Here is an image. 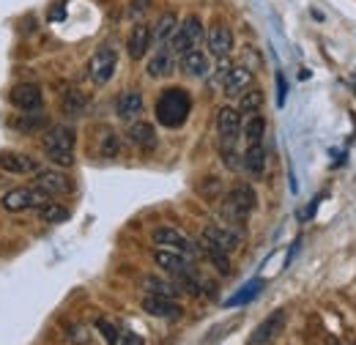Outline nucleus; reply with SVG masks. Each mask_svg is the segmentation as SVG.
I'll list each match as a JSON object with an SVG mask.
<instances>
[{"label": "nucleus", "instance_id": "nucleus-1", "mask_svg": "<svg viewBox=\"0 0 356 345\" xmlns=\"http://www.w3.org/2000/svg\"><path fill=\"white\" fill-rule=\"evenodd\" d=\"M154 113H156V121H159L162 127L178 129V127L186 124V118H189V113H192V96L178 86L165 88V90L159 93V99H156Z\"/></svg>", "mask_w": 356, "mask_h": 345}, {"label": "nucleus", "instance_id": "nucleus-2", "mask_svg": "<svg viewBox=\"0 0 356 345\" xmlns=\"http://www.w3.org/2000/svg\"><path fill=\"white\" fill-rule=\"evenodd\" d=\"M258 209V195H255V189L250 186V184H244V181H238V184H233L230 189H227V195L222 198V216L227 222H233V225H244L252 211Z\"/></svg>", "mask_w": 356, "mask_h": 345}, {"label": "nucleus", "instance_id": "nucleus-3", "mask_svg": "<svg viewBox=\"0 0 356 345\" xmlns=\"http://www.w3.org/2000/svg\"><path fill=\"white\" fill-rule=\"evenodd\" d=\"M74 143H77V134L72 127H52L44 131V140H42L47 159L58 168L74 165Z\"/></svg>", "mask_w": 356, "mask_h": 345}, {"label": "nucleus", "instance_id": "nucleus-4", "mask_svg": "<svg viewBox=\"0 0 356 345\" xmlns=\"http://www.w3.org/2000/svg\"><path fill=\"white\" fill-rule=\"evenodd\" d=\"M203 42H206L203 19L195 17V14H189L184 22H178V31L173 33V39H170L168 47L173 49V55H184V52H189V49H197Z\"/></svg>", "mask_w": 356, "mask_h": 345}, {"label": "nucleus", "instance_id": "nucleus-5", "mask_svg": "<svg viewBox=\"0 0 356 345\" xmlns=\"http://www.w3.org/2000/svg\"><path fill=\"white\" fill-rule=\"evenodd\" d=\"M151 241L156 244V247H168V250H176V252H184L186 258L192 255H197L200 252V247L184 233V230H178L173 225H159V227H154L151 230Z\"/></svg>", "mask_w": 356, "mask_h": 345}, {"label": "nucleus", "instance_id": "nucleus-6", "mask_svg": "<svg viewBox=\"0 0 356 345\" xmlns=\"http://www.w3.org/2000/svg\"><path fill=\"white\" fill-rule=\"evenodd\" d=\"M47 200H52L44 189H39L36 184L33 186H19V189H11L3 195V209L6 211H25V209H39L44 206Z\"/></svg>", "mask_w": 356, "mask_h": 345}, {"label": "nucleus", "instance_id": "nucleus-7", "mask_svg": "<svg viewBox=\"0 0 356 345\" xmlns=\"http://www.w3.org/2000/svg\"><path fill=\"white\" fill-rule=\"evenodd\" d=\"M118 69V52L115 47H99L88 61V74L96 86H107Z\"/></svg>", "mask_w": 356, "mask_h": 345}, {"label": "nucleus", "instance_id": "nucleus-8", "mask_svg": "<svg viewBox=\"0 0 356 345\" xmlns=\"http://www.w3.org/2000/svg\"><path fill=\"white\" fill-rule=\"evenodd\" d=\"M200 241L209 244V247L222 250L227 255H233V252L238 250V244H241V236H238L233 227H227V225H206Z\"/></svg>", "mask_w": 356, "mask_h": 345}, {"label": "nucleus", "instance_id": "nucleus-9", "mask_svg": "<svg viewBox=\"0 0 356 345\" xmlns=\"http://www.w3.org/2000/svg\"><path fill=\"white\" fill-rule=\"evenodd\" d=\"M151 258H154V263H156L165 274H170L173 280H176V277H184V274H189V271H195L192 263H189V258H186L184 252L168 250V247H156V250L151 252Z\"/></svg>", "mask_w": 356, "mask_h": 345}, {"label": "nucleus", "instance_id": "nucleus-10", "mask_svg": "<svg viewBox=\"0 0 356 345\" xmlns=\"http://www.w3.org/2000/svg\"><path fill=\"white\" fill-rule=\"evenodd\" d=\"M241 118H244V115L238 113V107H233V104H222V107H220V113H217V134H220V143H238L241 127H244Z\"/></svg>", "mask_w": 356, "mask_h": 345}, {"label": "nucleus", "instance_id": "nucleus-11", "mask_svg": "<svg viewBox=\"0 0 356 345\" xmlns=\"http://www.w3.org/2000/svg\"><path fill=\"white\" fill-rule=\"evenodd\" d=\"M154 47V25L140 19L134 22V28L129 31V39H127V52L132 61H143L148 55V49Z\"/></svg>", "mask_w": 356, "mask_h": 345}, {"label": "nucleus", "instance_id": "nucleus-12", "mask_svg": "<svg viewBox=\"0 0 356 345\" xmlns=\"http://www.w3.org/2000/svg\"><path fill=\"white\" fill-rule=\"evenodd\" d=\"M178 69L184 72V77L203 80V77L211 74V58H209V52H203V49H189V52L178 55Z\"/></svg>", "mask_w": 356, "mask_h": 345}, {"label": "nucleus", "instance_id": "nucleus-13", "mask_svg": "<svg viewBox=\"0 0 356 345\" xmlns=\"http://www.w3.org/2000/svg\"><path fill=\"white\" fill-rule=\"evenodd\" d=\"M8 99H11L14 107H19V110H25V113H36V110H42V104H44L42 88L33 86V83H19V86H14L11 93H8Z\"/></svg>", "mask_w": 356, "mask_h": 345}, {"label": "nucleus", "instance_id": "nucleus-14", "mask_svg": "<svg viewBox=\"0 0 356 345\" xmlns=\"http://www.w3.org/2000/svg\"><path fill=\"white\" fill-rule=\"evenodd\" d=\"M233 31L225 25V22H214L211 28H209V33H206V47H209V55H214V58H227L230 52H233Z\"/></svg>", "mask_w": 356, "mask_h": 345}, {"label": "nucleus", "instance_id": "nucleus-15", "mask_svg": "<svg viewBox=\"0 0 356 345\" xmlns=\"http://www.w3.org/2000/svg\"><path fill=\"white\" fill-rule=\"evenodd\" d=\"M143 310L154 318H162V321H178L184 315V307L176 302V299H168V296H154L148 294L143 299Z\"/></svg>", "mask_w": 356, "mask_h": 345}, {"label": "nucleus", "instance_id": "nucleus-16", "mask_svg": "<svg viewBox=\"0 0 356 345\" xmlns=\"http://www.w3.org/2000/svg\"><path fill=\"white\" fill-rule=\"evenodd\" d=\"M173 69H176V58H173V49L170 47H156L154 55L145 63V74L151 80H165V77L173 74Z\"/></svg>", "mask_w": 356, "mask_h": 345}, {"label": "nucleus", "instance_id": "nucleus-17", "mask_svg": "<svg viewBox=\"0 0 356 345\" xmlns=\"http://www.w3.org/2000/svg\"><path fill=\"white\" fill-rule=\"evenodd\" d=\"M36 186L44 189L47 195H69L74 192V181L63 170H39L36 172Z\"/></svg>", "mask_w": 356, "mask_h": 345}, {"label": "nucleus", "instance_id": "nucleus-18", "mask_svg": "<svg viewBox=\"0 0 356 345\" xmlns=\"http://www.w3.org/2000/svg\"><path fill=\"white\" fill-rule=\"evenodd\" d=\"M143 107H145V102H143V93L140 90H124L118 99H115V115L121 118V121H137L140 118V113H143Z\"/></svg>", "mask_w": 356, "mask_h": 345}, {"label": "nucleus", "instance_id": "nucleus-19", "mask_svg": "<svg viewBox=\"0 0 356 345\" xmlns=\"http://www.w3.org/2000/svg\"><path fill=\"white\" fill-rule=\"evenodd\" d=\"M0 170L14 172V175H25V172H39V162L28 154H17V151H0Z\"/></svg>", "mask_w": 356, "mask_h": 345}, {"label": "nucleus", "instance_id": "nucleus-20", "mask_svg": "<svg viewBox=\"0 0 356 345\" xmlns=\"http://www.w3.org/2000/svg\"><path fill=\"white\" fill-rule=\"evenodd\" d=\"M252 80H255V77H252V69H247V66H233L230 74L225 77L222 93L230 96V99H238L244 90L252 88Z\"/></svg>", "mask_w": 356, "mask_h": 345}, {"label": "nucleus", "instance_id": "nucleus-21", "mask_svg": "<svg viewBox=\"0 0 356 345\" xmlns=\"http://www.w3.org/2000/svg\"><path fill=\"white\" fill-rule=\"evenodd\" d=\"M282 326H285V310H277V312H271L266 321L252 332V337H250V345H268L280 332H282Z\"/></svg>", "mask_w": 356, "mask_h": 345}, {"label": "nucleus", "instance_id": "nucleus-22", "mask_svg": "<svg viewBox=\"0 0 356 345\" xmlns=\"http://www.w3.org/2000/svg\"><path fill=\"white\" fill-rule=\"evenodd\" d=\"M127 137H129V143L137 145L140 151H154L156 143H159L154 124H148V121H132V127L127 129Z\"/></svg>", "mask_w": 356, "mask_h": 345}, {"label": "nucleus", "instance_id": "nucleus-23", "mask_svg": "<svg viewBox=\"0 0 356 345\" xmlns=\"http://www.w3.org/2000/svg\"><path fill=\"white\" fill-rule=\"evenodd\" d=\"M241 168L247 170L250 178H264L266 172V148L261 145H247V151L241 154Z\"/></svg>", "mask_w": 356, "mask_h": 345}, {"label": "nucleus", "instance_id": "nucleus-24", "mask_svg": "<svg viewBox=\"0 0 356 345\" xmlns=\"http://www.w3.org/2000/svg\"><path fill=\"white\" fill-rule=\"evenodd\" d=\"M176 31H178L176 11H165V14H159V19L154 22V44H156V47H168Z\"/></svg>", "mask_w": 356, "mask_h": 345}, {"label": "nucleus", "instance_id": "nucleus-25", "mask_svg": "<svg viewBox=\"0 0 356 345\" xmlns=\"http://www.w3.org/2000/svg\"><path fill=\"white\" fill-rule=\"evenodd\" d=\"M60 110H63V115H69V118H80V115L88 113V96H86L83 90L72 88V90L63 93V99H60Z\"/></svg>", "mask_w": 356, "mask_h": 345}, {"label": "nucleus", "instance_id": "nucleus-26", "mask_svg": "<svg viewBox=\"0 0 356 345\" xmlns=\"http://www.w3.org/2000/svg\"><path fill=\"white\" fill-rule=\"evenodd\" d=\"M264 102H266L264 90L252 86L250 90H244V93L238 96V113H241L244 118H250V115H258V113L264 110Z\"/></svg>", "mask_w": 356, "mask_h": 345}, {"label": "nucleus", "instance_id": "nucleus-27", "mask_svg": "<svg viewBox=\"0 0 356 345\" xmlns=\"http://www.w3.org/2000/svg\"><path fill=\"white\" fill-rule=\"evenodd\" d=\"M241 134H244L247 145H261L264 137H266V118H264L261 113H258V115H250V118L244 121V127H241Z\"/></svg>", "mask_w": 356, "mask_h": 345}, {"label": "nucleus", "instance_id": "nucleus-28", "mask_svg": "<svg viewBox=\"0 0 356 345\" xmlns=\"http://www.w3.org/2000/svg\"><path fill=\"white\" fill-rule=\"evenodd\" d=\"M140 285H143L148 294H154V296H168V299H176L178 291H181L176 282H168V280H159V277H143Z\"/></svg>", "mask_w": 356, "mask_h": 345}, {"label": "nucleus", "instance_id": "nucleus-29", "mask_svg": "<svg viewBox=\"0 0 356 345\" xmlns=\"http://www.w3.org/2000/svg\"><path fill=\"white\" fill-rule=\"evenodd\" d=\"M99 157H104V159H118L121 157V137H118V131H102V137H99Z\"/></svg>", "mask_w": 356, "mask_h": 345}, {"label": "nucleus", "instance_id": "nucleus-30", "mask_svg": "<svg viewBox=\"0 0 356 345\" xmlns=\"http://www.w3.org/2000/svg\"><path fill=\"white\" fill-rule=\"evenodd\" d=\"M39 216L44 222H49V225H60V222L69 219V209L60 206V203H55V200H47L44 206H39Z\"/></svg>", "mask_w": 356, "mask_h": 345}, {"label": "nucleus", "instance_id": "nucleus-31", "mask_svg": "<svg viewBox=\"0 0 356 345\" xmlns=\"http://www.w3.org/2000/svg\"><path fill=\"white\" fill-rule=\"evenodd\" d=\"M200 252L217 266L220 274H230V255H227V252L217 250V247H209V244H203V241H200Z\"/></svg>", "mask_w": 356, "mask_h": 345}, {"label": "nucleus", "instance_id": "nucleus-32", "mask_svg": "<svg viewBox=\"0 0 356 345\" xmlns=\"http://www.w3.org/2000/svg\"><path fill=\"white\" fill-rule=\"evenodd\" d=\"M220 154H222V162L227 170H241V154H238L236 143H220Z\"/></svg>", "mask_w": 356, "mask_h": 345}, {"label": "nucleus", "instance_id": "nucleus-33", "mask_svg": "<svg viewBox=\"0 0 356 345\" xmlns=\"http://www.w3.org/2000/svg\"><path fill=\"white\" fill-rule=\"evenodd\" d=\"M151 3H154V0H132V3H129V11H127V17H129L132 22H140V19L145 17V11L151 8Z\"/></svg>", "mask_w": 356, "mask_h": 345}, {"label": "nucleus", "instance_id": "nucleus-34", "mask_svg": "<svg viewBox=\"0 0 356 345\" xmlns=\"http://www.w3.org/2000/svg\"><path fill=\"white\" fill-rule=\"evenodd\" d=\"M261 285H264V282H250V285H247V291H244V294H238V296H233L230 304H241V302H247V299H252V296L261 291Z\"/></svg>", "mask_w": 356, "mask_h": 345}, {"label": "nucleus", "instance_id": "nucleus-35", "mask_svg": "<svg viewBox=\"0 0 356 345\" xmlns=\"http://www.w3.org/2000/svg\"><path fill=\"white\" fill-rule=\"evenodd\" d=\"M96 326L102 329V335L107 337V343H110V345H118V335H115L113 323H107V321H96Z\"/></svg>", "mask_w": 356, "mask_h": 345}, {"label": "nucleus", "instance_id": "nucleus-36", "mask_svg": "<svg viewBox=\"0 0 356 345\" xmlns=\"http://www.w3.org/2000/svg\"><path fill=\"white\" fill-rule=\"evenodd\" d=\"M118 345H145V343H143L134 332H124V335H121V340H118Z\"/></svg>", "mask_w": 356, "mask_h": 345}, {"label": "nucleus", "instance_id": "nucleus-37", "mask_svg": "<svg viewBox=\"0 0 356 345\" xmlns=\"http://www.w3.org/2000/svg\"><path fill=\"white\" fill-rule=\"evenodd\" d=\"M69 337H72L74 343H86V340H88V335H86V329H83V326H74V329L69 332Z\"/></svg>", "mask_w": 356, "mask_h": 345}, {"label": "nucleus", "instance_id": "nucleus-38", "mask_svg": "<svg viewBox=\"0 0 356 345\" xmlns=\"http://www.w3.org/2000/svg\"><path fill=\"white\" fill-rule=\"evenodd\" d=\"M277 88H280V104L285 102V80H282V74H277Z\"/></svg>", "mask_w": 356, "mask_h": 345}, {"label": "nucleus", "instance_id": "nucleus-39", "mask_svg": "<svg viewBox=\"0 0 356 345\" xmlns=\"http://www.w3.org/2000/svg\"><path fill=\"white\" fill-rule=\"evenodd\" d=\"M326 345H340V343H337L334 337H329V340H326Z\"/></svg>", "mask_w": 356, "mask_h": 345}]
</instances>
